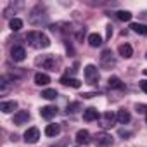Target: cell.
<instances>
[{
	"label": "cell",
	"mask_w": 147,
	"mask_h": 147,
	"mask_svg": "<svg viewBox=\"0 0 147 147\" xmlns=\"http://www.w3.org/2000/svg\"><path fill=\"white\" fill-rule=\"evenodd\" d=\"M26 40H28V43H30L31 47H35V49H47V47L50 45L49 36H47L45 33H42V31H30V33L26 35Z\"/></svg>",
	"instance_id": "cell-1"
},
{
	"label": "cell",
	"mask_w": 147,
	"mask_h": 147,
	"mask_svg": "<svg viewBox=\"0 0 147 147\" xmlns=\"http://www.w3.org/2000/svg\"><path fill=\"white\" fill-rule=\"evenodd\" d=\"M36 64L42 66L43 69H49V71H55V66H57V61L54 55H42L36 59Z\"/></svg>",
	"instance_id": "cell-2"
},
{
	"label": "cell",
	"mask_w": 147,
	"mask_h": 147,
	"mask_svg": "<svg viewBox=\"0 0 147 147\" xmlns=\"http://www.w3.org/2000/svg\"><path fill=\"white\" fill-rule=\"evenodd\" d=\"M100 64H102V67H106V69H111V67L116 66V59H114V55H113V52H111L109 49L102 50V54H100Z\"/></svg>",
	"instance_id": "cell-3"
},
{
	"label": "cell",
	"mask_w": 147,
	"mask_h": 147,
	"mask_svg": "<svg viewBox=\"0 0 147 147\" xmlns=\"http://www.w3.org/2000/svg\"><path fill=\"white\" fill-rule=\"evenodd\" d=\"M85 80L90 83V85H95L99 82V71L94 64H88L85 66Z\"/></svg>",
	"instance_id": "cell-4"
},
{
	"label": "cell",
	"mask_w": 147,
	"mask_h": 147,
	"mask_svg": "<svg viewBox=\"0 0 147 147\" xmlns=\"http://www.w3.org/2000/svg\"><path fill=\"white\" fill-rule=\"evenodd\" d=\"M116 121H118V114L113 113V111H107V113H104L102 118H100V126H102V128H111V126H114Z\"/></svg>",
	"instance_id": "cell-5"
},
{
	"label": "cell",
	"mask_w": 147,
	"mask_h": 147,
	"mask_svg": "<svg viewBox=\"0 0 147 147\" xmlns=\"http://www.w3.org/2000/svg\"><path fill=\"white\" fill-rule=\"evenodd\" d=\"M38 138H40V130H38V128L31 126V128H28V130L24 131V142H26V144H36Z\"/></svg>",
	"instance_id": "cell-6"
},
{
	"label": "cell",
	"mask_w": 147,
	"mask_h": 147,
	"mask_svg": "<svg viewBox=\"0 0 147 147\" xmlns=\"http://www.w3.org/2000/svg\"><path fill=\"white\" fill-rule=\"evenodd\" d=\"M95 144L99 145V147H109V145H113V137L109 135V133H97L95 135Z\"/></svg>",
	"instance_id": "cell-7"
},
{
	"label": "cell",
	"mask_w": 147,
	"mask_h": 147,
	"mask_svg": "<svg viewBox=\"0 0 147 147\" xmlns=\"http://www.w3.org/2000/svg\"><path fill=\"white\" fill-rule=\"evenodd\" d=\"M24 57H26V50H24L23 47H19V45L12 47V50H11V59H12V61L21 62V61H24Z\"/></svg>",
	"instance_id": "cell-8"
},
{
	"label": "cell",
	"mask_w": 147,
	"mask_h": 147,
	"mask_svg": "<svg viewBox=\"0 0 147 147\" xmlns=\"http://www.w3.org/2000/svg\"><path fill=\"white\" fill-rule=\"evenodd\" d=\"M55 114H57V107L55 106H45V107L40 109V116L45 118V119H52Z\"/></svg>",
	"instance_id": "cell-9"
},
{
	"label": "cell",
	"mask_w": 147,
	"mask_h": 147,
	"mask_svg": "<svg viewBox=\"0 0 147 147\" xmlns=\"http://www.w3.org/2000/svg\"><path fill=\"white\" fill-rule=\"evenodd\" d=\"M30 113L28 111H18L16 114H14V125H24V123H28L30 121Z\"/></svg>",
	"instance_id": "cell-10"
},
{
	"label": "cell",
	"mask_w": 147,
	"mask_h": 147,
	"mask_svg": "<svg viewBox=\"0 0 147 147\" xmlns=\"http://www.w3.org/2000/svg\"><path fill=\"white\" fill-rule=\"evenodd\" d=\"M118 52H119V55L125 57V59H130V57L133 55V49H131L130 43H121V45L118 47Z\"/></svg>",
	"instance_id": "cell-11"
},
{
	"label": "cell",
	"mask_w": 147,
	"mask_h": 147,
	"mask_svg": "<svg viewBox=\"0 0 147 147\" xmlns=\"http://www.w3.org/2000/svg\"><path fill=\"white\" fill-rule=\"evenodd\" d=\"M97 118H99V111L95 107H87L83 111V119L85 121H95Z\"/></svg>",
	"instance_id": "cell-12"
},
{
	"label": "cell",
	"mask_w": 147,
	"mask_h": 147,
	"mask_svg": "<svg viewBox=\"0 0 147 147\" xmlns=\"http://www.w3.org/2000/svg\"><path fill=\"white\" fill-rule=\"evenodd\" d=\"M61 83H62V85H67V87H73V88H80V87H82V82H80V80L69 78V76H62V78H61Z\"/></svg>",
	"instance_id": "cell-13"
},
{
	"label": "cell",
	"mask_w": 147,
	"mask_h": 147,
	"mask_svg": "<svg viewBox=\"0 0 147 147\" xmlns=\"http://www.w3.org/2000/svg\"><path fill=\"white\" fill-rule=\"evenodd\" d=\"M35 83L40 85V87H45V85L50 83V76L45 75V73H36V75H35Z\"/></svg>",
	"instance_id": "cell-14"
},
{
	"label": "cell",
	"mask_w": 147,
	"mask_h": 147,
	"mask_svg": "<svg viewBox=\"0 0 147 147\" xmlns=\"http://www.w3.org/2000/svg\"><path fill=\"white\" fill-rule=\"evenodd\" d=\"M59 131H61V126H59L57 123H50V125H47V128H45V135H47V137H57Z\"/></svg>",
	"instance_id": "cell-15"
},
{
	"label": "cell",
	"mask_w": 147,
	"mask_h": 147,
	"mask_svg": "<svg viewBox=\"0 0 147 147\" xmlns=\"http://www.w3.org/2000/svg\"><path fill=\"white\" fill-rule=\"evenodd\" d=\"M76 142H78L80 145L88 144V142H90V133H88L87 130H80V131L76 133Z\"/></svg>",
	"instance_id": "cell-16"
},
{
	"label": "cell",
	"mask_w": 147,
	"mask_h": 147,
	"mask_svg": "<svg viewBox=\"0 0 147 147\" xmlns=\"http://www.w3.org/2000/svg\"><path fill=\"white\" fill-rule=\"evenodd\" d=\"M16 107H18V102H16V100H9V102H2V104H0V111L5 113V114L12 113Z\"/></svg>",
	"instance_id": "cell-17"
},
{
	"label": "cell",
	"mask_w": 147,
	"mask_h": 147,
	"mask_svg": "<svg viewBox=\"0 0 147 147\" xmlns=\"http://www.w3.org/2000/svg\"><path fill=\"white\" fill-rule=\"evenodd\" d=\"M88 45L90 47H100L102 45V36L99 33H90L88 35Z\"/></svg>",
	"instance_id": "cell-18"
},
{
	"label": "cell",
	"mask_w": 147,
	"mask_h": 147,
	"mask_svg": "<svg viewBox=\"0 0 147 147\" xmlns=\"http://www.w3.org/2000/svg\"><path fill=\"white\" fill-rule=\"evenodd\" d=\"M107 85H109V88H116V90H123L125 88V83L118 76H111L109 82H107Z\"/></svg>",
	"instance_id": "cell-19"
},
{
	"label": "cell",
	"mask_w": 147,
	"mask_h": 147,
	"mask_svg": "<svg viewBox=\"0 0 147 147\" xmlns=\"http://www.w3.org/2000/svg\"><path fill=\"white\" fill-rule=\"evenodd\" d=\"M130 119H131V116H130L128 111H125V109H119L118 111V123L126 125V123H130Z\"/></svg>",
	"instance_id": "cell-20"
},
{
	"label": "cell",
	"mask_w": 147,
	"mask_h": 147,
	"mask_svg": "<svg viewBox=\"0 0 147 147\" xmlns=\"http://www.w3.org/2000/svg\"><path fill=\"white\" fill-rule=\"evenodd\" d=\"M9 28H11L12 31H19V30L23 28V19H19V18H12L11 23H9Z\"/></svg>",
	"instance_id": "cell-21"
},
{
	"label": "cell",
	"mask_w": 147,
	"mask_h": 147,
	"mask_svg": "<svg viewBox=\"0 0 147 147\" xmlns=\"http://www.w3.org/2000/svg\"><path fill=\"white\" fill-rule=\"evenodd\" d=\"M42 97L47 99V100H52V99L57 97V90H55V88H45V90L42 92Z\"/></svg>",
	"instance_id": "cell-22"
},
{
	"label": "cell",
	"mask_w": 147,
	"mask_h": 147,
	"mask_svg": "<svg viewBox=\"0 0 147 147\" xmlns=\"http://www.w3.org/2000/svg\"><path fill=\"white\" fill-rule=\"evenodd\" d=\"M130 28H131L135 33H138V35H147V26H145V24H140V23H133Z\"/></svg>",
	"instance_id": "cell-23"
},
{
	"label": "cell",
	"mask_w": 147,
	"mask_h": 147,
	"mask_svg": "<svg viewBox=\"0 0 147 147\" xmlns=\"http://www.w3.org/2000/svg\"><path fill=\"white\" fill-rule=\"evenodd\" d=\"M116 16L119 21H131V12H128V11H119V12H116Z\"/></svg>",
	"instance_id": "cell-24"
},
{
	"label": "cell",
	"mask_w": 147,
	"mask_h": 147,
	"mask_svg": "<svg viewBox=\"0 0 147 147\" xmlns=\"http://www.w3.org/2000/svg\"><path fill=\"white\" fill-rule=\"evenodd\" d=\"M80 109H82V104L80 102H71V104H67V113H76Z\"/></svg>",
	"instance_id": "cell-25"
},
{
	"label": "cell",
	"mask_w": 147,
	"mask_h": 147,
	"mask_svg": "<svg viewBox=\"0 0 147 147\" xmlns=\"http://www.w3.org/2000/svg\"><path fill=\"white\" fill-rule=\"evenodd\" d=\"M138 85H140V88L147 94V80H142V82H138Z\"/></svg>",
	"instance_id": "cell-26"
},
{
	"label": "cell",
	"mask_w": 147,
	"mask_h": 147,
	"mask_svg": "<svg viewBox=\"0 0 147 147\" xmlns=\"http://www.w3.org/2000/svg\"><path fill=\"white\" fill-rule=\"evenodd\" d=\"M94 95H95V94H92V92H88V94H83L82 97H83V99H92Z\"/></svg>",
	"instance_id": "cell-27"
},
{
	"label": "cell",
	"mask_w": 147,
	"mask_h": 147,
	"mask_svg": "<svg viewBox=\"0 0 147 147\" xmlns=\"http://www.w3.org/2000/svg\"><path fill=\"white\" fill-rule=\"evenodd\" d=\"M111 35H113V26L109 24V26H107V38H111Z\"/></svg>",
	"instance_id": "cell-28"
},
{
	"label": "cell",
	"mask_w": 147,
	"mask_h": 147,
	"mask_svg": "<svg viewBox=\"0 0 147 147\" xmlns=\"http://www.w3.org/2000/svg\"><path fill=\"white\" fill-rule=\"evenodd\" d=\"M119 135H121V137H130V131H125V130H121V131H119Z\"/></svg>",
	"instance_id": "cell-29"
},
{
	"label": "cell",
	"mask_w": 147,
	"mask_h": 147,
	"mask_svg": "<svg viewBox=\"0 0 147 147\" xmlns=\"http://www.w3.org/2000/svg\"><path fill=\"white\" fill-rule=\"evenodd\" d=\"M144 75H145V76H147V69H144Z\"/></svg>",
	"instance_id": "cell-30"
},
{
	"label": "cell",
	"mask_w": 147,
	"mask_h": 147,
	"mask_svg": "<svg viewBox=\"0 0 147 147\" xmlns=\"http://www.w3.org/2000/svg\"><path fill=\"white\" fill-rule=\"evenodd\" d=\"M145 121H147V114H145Z\"/></svg>",
	"instance_id": "cell-31"
},
{
	"label": "cell",
	"mask_w": 147,
	"mask_h": 147,
	"mask_svg": "<svg viewBox=\"0 0 147 147\" xmlns=\"http://www.w3.org/2000/svg\"><path fill=\"white\" fill-rule=\"evenodd\" d=\"M145 57H147V54H145Z\"/></svg>",
	"instance_id": "cell-32"
}]
</instances>
